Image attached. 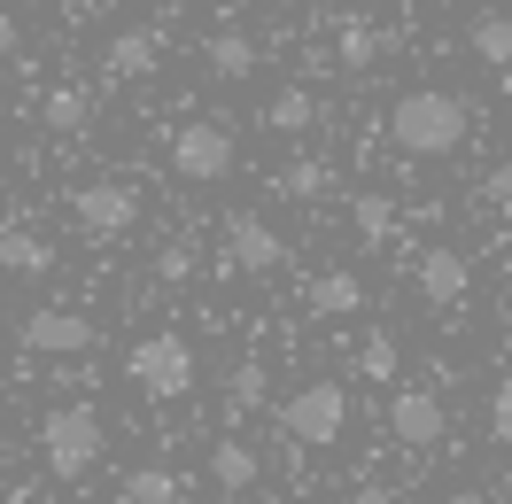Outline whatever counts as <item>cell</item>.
<instances>
[{
  "label": "cell",
  "mask_w": 512,
  "mask_h": 504,
  "mask_svg": "<svg viewBox=\"0 0 512 504\" xmlns=\"http://www.w3.org/2000/svg\"><path fill=\"white\" fill-rule=\"evenodd\" d=\"M326 179H334V171H326L319 156H295L288 171H280V179H272V187L288 194V202H319V194H326Z\"/></svg>",
  "instance_id": "23"
},
{
  "label": "cell",
  "mask_w": 512,
  "mask_h": 504,
  "mask_svg": "<svg viewBox=\"0 0 512 504\" xmlns=\"http://www.w3.org/2000/svg\"><path fill=\"white\" fill-rule=\"evenodd\" d=\"M466 47H474V55H481L489 70H512V16H474Z\"/></svg>",
  "instance_id": "20"
},
{
  "label": "cell",
  "mask_w": 512,
  "mask_h": 504,
  "mask_svg": "<svg viewBox=\"0 0 512 504\" xmlns=\"http://www.w3.org/2000/svg\"><path fill=\"white\" fill-rule=\"evenodd\" d=\"M334 63H342V70H373V63H381V32L350 16V24L334 32Z\"/></svg>",
  "instance_id": "21"
},
{
  "label": "cell",
  "mask_w": 512,
  "mask_h": 504,
  "mask_svg": "<svg viewBox=\"0 0 512 504\" xmlns=\"http://www.w3.org/2000/svg\"><path fill=\"white\" fill-rule=\"evenodd\" d=\"M202 63H210V78H249L256 70V39L249 32H218L210 47H202Z\"/></svg>",
  "instance_id": "16"
},
{
  "label": "cell",
  "mask_w": 512,
  "mask_h": 504,
  "mask_svg": "<svg viewBox=\"0 0 512 504\" xmlns=\"http://www.w3.org/2000/svg\"><path fill=\"white\" fill-rule=\"evenodd\" d=\"M210 489H218V497H249L256 481H264V458H256V442H241V435H218L210 442Z\"/></svg>",
  "instance_id": "12"
},
{
  "label": "cell",
  "mask_w": 512,
  "mask_h": 504,
  "mask_svg": "<svg viewBox=\"0 0 512 504\" xmlns=\"http://www.w3.org/2000/svg\"><path fill=\"white\" fill-rule=\"evenodd\" d=\"M8 55H16V16L0 8V63H8Z\"/></svg>",
  "instance_id": "29"
},
{
  "label": "cell",
  "mask_w": 512,
  "mask_h": 504,
  "mask_svg": "<svg viewBox=\"0 0 512 504\" xmlns=\"http://www.w3.org/2000/svg\"><path fill=\"white\" fill-rule=\"evenodd\" d=\"M303 311H311V318H350V311H365V280H357V272H319V280L303 287Z\"/></svg>",
  "instance_id": "13"
},
{
  "label": "cell",
  "mask_w": 512,
  "mask_h": 504,
  "mask_svg": "<svg viewBox=\"0 0 512 504\" xmlns=\"http://www.w3.org/2000/svg\"><path fill=\"white\" fill-rule=\"evenodd\" d=\"M0 272H16V280L55 272V241H39V233H24V225H8V233H0Z\"/></svg>",
  "instance_id": "15"
},
{
  "label": "cell",
  "mask_w": 512,
  "mask_h": 504,
  "mask_svg": "<svg viewBox=\"0 0 512 504\" xmlns=\"http://www.w3.org/2000/svg\"><path fill=\"white\" fill-rule=\"evenodd\" d=\"M350 225L365 233V249H388V241H396V202H388V194H357Z\"/></svg>",
  "instance_id": "17"
},
{
  "label": "cell",
  "mask_w": 512,
  "mask_h": 504,
  "mask_svg": "<svg viewBox=\"0 0 512 504\" xmlns=\"http://www.w3.org/2000/svg\"><path fill=\"white\" fill-rule=\"evenodd\" d=\"M16 342L32 349V357H86L101 342V326L86 311H70V303H39V311H24Z\"/></svg>",
  "instance_id": "7"
},
{
  "label": "cell",
  "mask_w": 512,
  "mask_h": 504,
  "mask_svg": "<svg viewBox=\"0 0 512 504\" xmlns=\"http://www.w3.org/2000/svg\"><path fill=\"white\" fill-rule=\"evenodd\" d=\"M357 373H365V380H396V334L373 326V334L357 342Z\"/></svg>",
  "instance_id": "24"
},
{
  "label": "cell",
  "mask_w": 512,
  "mask_h": 504,
  "mask_svg": "<svg viewBox=\"0 0 512 504\" xmlns=\"http://www.w3.org/2000/svg\"><path fill=\"white\" fill-rule=\"evenodd\" d=\"M466 132H474V109L450 94V86H412V94H396V109H388V140H396V156H412V163L458 156Z\"/></svg>",
  "instance_id": "1"
},
{
  "label": "cell",
  "mask_w": 512,
  "mask_h": 504,
  "mask_svg": "<svg viewBox=\"0 0 512 504\" xmlns=\"http://www.w3.org/2000/svg\"><path fill=\"white\" fill-rule=\"evenodd\" d=\"M412 287L435 303V311H458V303L474 295V264H466L458 249H427V256L412 264Z\"/></svg>",
  "instance_id": "10"
},
{
  "label": "cell",
  "mask_w": 512,
  "mask_h": 504,
  "mask_svg": "<svg viewBox=\"0 0 512 504\" xmlns=\"http://www.w3.org/2000/svg\"><path fill=\"white\" fill-rule=\"evenodd\" d=\"M264 125H272V132H311V125H319V94H303V86L272 94V101H264Z\"/></svg>",
  "instance_id": "18"
},
{
  "label": "cell",
  "mask_w": 512,
  "mask_h": 504,
  "mask_svg": "<svg viewBox=\"0 0 512 504\" xmlns=\"http://www.w3.org/2000/svg\"><path fill=\"white\" fill-rule=\"evenodd\" d=\"M233 163H241V140L218 117H194V125L171 132V171L187 187H218V179H233Z\"/></svg>",
  "instance_id": "5"
},
{
  "label": "cell",
  "mask_w": 512,
  "mask_h": 504,
  "mask_svg": "<svg viewBox=\"0 0 512 504\" xmlns=\"http://www.w3.org/2000/svg\"><path fill=\"white\" fill-rule=\"evenodd\" d=\"M435 8H458V0H435Z\"/></svg>",
  "instance_id": "30"
},
{
  "label": "cell",
  "mask_w": 512,
  "mask_h": 504,
  "mask_svg": "<svg viewBox=\"0 0 512 504\" xmlns=\"http://www.w3.org/2000/svg\"><path fill=\"white\" fill-rule=\"evenodd\" d=\"M264 404H272V365L241 357V365H233V380H225V419L241 427V419H249V411H264Z\"/></svg>",
  "instance_id": "14"
},
{
  "label": "cell",
  "mask_w": 512,
  "mask_h": 504,
  "mask_svg": "<svg viewBox=\"0 0 512 504\" xmlns=\"http://www.w3.org/2000/svg\"><path fill=\"white\" fill-rule=\"evenodd\" d=\"M101 450H109V427H101L94 404H55L39 419V458L55 481H86L101 466Z\"/></svg>",
  "instance_id": "2"
},
{
  "label": "cell",
  "mask_w": 512,
  "mask_h": 504,
  "mask_svg": "<svg viewBox=\"0 0 512 504\" xmlns=\"http://www.w3.org/2000/svg\"><path fill=\"white\" fill-rule=\"evenodd\" d=\"M39 117H47V132H86V117H94V101L78 94V86H55V94L39 101Z\"/></svg>",
  "instance_id": "22"
},
{
  "label": "cell",
  "mask_w": 512,
  "mask_h": 504,
  "mask_svg": "<svg viewBox=\"0 0 512 504\" xmlns=\"http://www.w3.org/2000/svg\"><path fill=\"white\" fill-rule=\"evenodd\" d=\"M125 380L140 388V396H156V404H179V396H194V380H202V357H194L187 334H140V342L125 349Z\"/></svg>",
  "instance_id": "3"
},
{
  "label": "cell",
  "mask_w": 512,
  "mask_h": 504,
  "mask_svg": "<svg viewBox=\"0 0 512 504\" xmlns=\"http://www.w3.org/2000/svg\"><path fill=\"white\" fill-rule=\"evenodd\" d=\"M489 442L512 450V365H505V380H497V396H489Z\"/></svg>",
  "instance_id": "25"
},
{
  "label": "cell",
  "mask_w": 512,
  "mask_h": 504,
  "mask_svg": "<svg viewBox=\"0 0 512 504\" xmlns=\"http://www.w3.org/2000/svg\"><path fill=\"white\" fill-rule=\"evenodd\" d=\"M187 272H194V249H187V241H171V249L156 256V280H187Z\"/></svg>",
  "instance_id": "27"
},
{
  "label": "cell",
  "mask_w": 512,
  "mask_h": 504,
  "mask_svg": "<svg viewBox=\"0 0 512 504\" xmlns=\"http://www.w3.org/2000/svg\"><path fill=\"white\" fill-rule=\"evenodd\" d=\"M280 264H288V241H280L264 218H233V225H225V272L264 280V272H280Z\"/></svg>",
  "instance_id": "9"
},
{
  "label": "cell",
  "mask_w": 512,
  "mask_h": 504,
  "mask_svg": "<svg viewBox=\"0 0 512 504\" xmlns=\"http://www.w3.org/2000/svg\"><path fill=\"white\" fill-rule=\"evenodd\" d=\"M125 504H187V481H179L171 466H140L125 481Z\"/></svg>",
  "instance_id": "19"
},
{
  "label": "cell",
  "mask_w": 512,
  "mask_h": 504,
  "mask_svg": "<svg viewBox=\"0 0 512 504\" xmlns=\"http://www.w3.org/2000/svg\"><path fill=\"white\" fill-rule=\"evenodd\" d=\"M70 225L86 241H125L140 225V187L132 179H86V187H70Z\"/></svg>",
  "instance_id": "6"
},
{
  "label": "cell",
  "mask_w": 512,
  "mask_h": 504,
  "mask_svg": "<svg viewBox=\"0 0 512 504\" xmlns=\"http://www.w3.org/2000/svg\"><path fill=\"white\" fill-rule=\"evenodd\" d=\"M350 504H396V497H388L381 481H357V497H350Z\"/></svg>",
  "instance_id": "28"
},
{
  "label": "cell",
  "mask_w": 512,
  "mask_h": 504,
  "mask_svg": "<svg viewBox=\"0 0 512 504\" xmlns=\"http://www.w3.org/2000/svg\"><path fill=\"white\" fill-rule=\"evenodd\" d=\"M156 63H163V32H156V24H132V32H117L109 47H101L109 86H132V78H148Z\"/></svg>",
  "instance_id": "11"
},
{
  "label": "cell",
  "mask_w": 512,
  "mask_h": 504,
  "mask_svg": "<svg viewBox=\"0 0 512 504\" xmlns=\"http://www.w3.org/2000/svg\"><path fill=\"white\" fill-rule=\"evenodd\" d=\"M342 427H350V388L342 380H311L280 404V435L295 450H326V442H342Z\"/></svg>",
  "instance_id": "4"
},
{
  "label": "cell",
  "mask_w": 512,
  "mask_h": 504,
  "mask_svg": "<svg viewBox=\"0 0 512 504\" xmlns=\"http://www.w3.org/2000/svg\"><path fill=\"white\" fill-rule=\"evenodd\" d=\"M481 202H489V210H512V156L497 163L489 179H481Z\"/></svg>",
  "instance_id": "26"
},
{
  "label": "cell",
  "mask_w": 512,
  "mask_h": 504,
  "mask_svg": "<svg viewBox=\"0 0 512 504\" xmlns=\"http://www.w3.org/2000/svg\"><path fill=\"white\" fill-rule=\"evenodd\" d=\"M443 427H450V411H443L435 388H396V396H388V435L404 442V450H435Z\"/></svg>",
  "instance_id": "8"
}]
</instances>
